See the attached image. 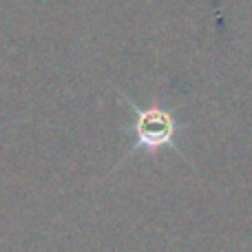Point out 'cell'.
Segmentation results:
<instances>
[{"instance_id":"obj_1","label":"cell","mask_w":252,"mask_h":252,"mask_svg":"<svg viewBox=\"0 0 252 252\" xmlns=\"http://www.w3.org/2000/svg\"><path fill=\"white\" fill-rule=\"evenodd\" d=\"M130 106L135 111V146L128 151V157L135 155L137 151H144L148 155H155L161 148L173 146L175 133H177V122H175L173 113L166 109H161L159 104L153 106H135L133 102L126 97Z\"/></svg>"}]
</instances>
